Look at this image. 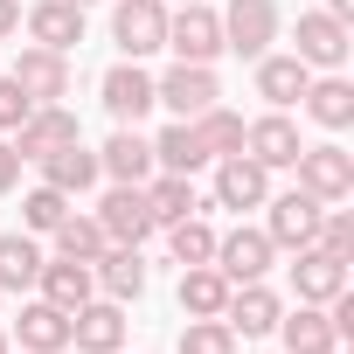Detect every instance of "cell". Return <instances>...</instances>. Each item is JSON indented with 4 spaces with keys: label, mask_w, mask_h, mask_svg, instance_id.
I'll list each match as a JSON object with an SVG mask.
<instances>
[{
    "label": "cell",
    "mask_w": 354,
    "mask_h": 354,
    "mask_svg": "<svg viewBox=\"0 0 354 354\" xmlns=\"http://www.w3.org/2000/svg\"><path fill=\"white\" fill-rule=\"evenodd\" d=\"M104 111H111L118 125H139V118L153 111V77H146L139 63H118V70H104Z\"/></svg>",
    "instance_id": "cell-20"
},
{
    "label": "cell",
    "mask_w": 354,
    "mask_h": 354,
    "mask_svg": "<svg viewBox=\"0 0 354 354\" xmlns=\"http://www.w3.org/2000/svg\"><path fill=\"white\" fill-rule=\"evenodd\" d=\"M15 181H21V153H15V146H8V139H0V195H8V188H15Z\"/></svg>",
    "instance_id": "cell-38"
},
{
    "label": "cell",
    "mask_w": 354,
    "mask_h": 354,
    "mask_svg": "<svg viewBox=\"0 0 354 354\" xmlns=\"http://www.w3.org/2000/svg\"><path fill=\"white\" fill-rule=\"evenodd\" d=\"M216 97L223 91H216V70L209 63H174L167 77H153V104H167L174 118H202Z\"/></svg>",
    "instance_id": "cell-5"
},
{
    "label": "cell",
    "mask_w": 354,
    "mask_h": 354,
    "mask_svg": "<svg viewBox=\"0 0 354 354\" xmlns=\"http://www.w3.org/2000/svg\"><path fill=\"white\" fill-rule=\"evenodd\" d=\"M35 285H42V299L49 306H63V313H77L91 292H97V278H91V264H77V257H42V271H35Z\"/></svg>",
    "instance_id": "cell-26"
},
{
    "label": "cell",
    "mask_w": 354,
    "mask_h": 354,
    "mask_svg": "<svg viewBox=\"0 0 354 354\" xmlns=\"http://www.w3.org/2000/svg\"><path fill=\"white\" fill-rule=\"evenodd\" d=\"M70 347L77 354H118L125 347V306L118 299H84L70 313Z\"/></svg>",
    "instance_id": "cell-10"
},
{
    "label": "cell",
    "mask_w": 354,
    "mask_h": 354,
    "mask_svg": "<svg viewBox=\"0 0 354 354\" xmlns=\"http://www.w3.org/2000/svg\"><path fill=\"white\" fill-rule=\"evenodd\" d=\"M299 104H306L313 125H326V132H347V125H354V84H347V77H319V84H306Z\"/></svg>",
    "instance_id": "cell-29"
},
{
    "label": "cell",
    "mask_w": 354,
    "mask_h": 354,
    "mask_svg": "<svg viewBox=\"0 0 354 354\" xmlns=\"http://www.w3.org/2000/svg\"><path fill=\"white\" fill-rule=\"evenodd\" d=\"M139 188H146V209H153L160 230H167V223H181V216H202L195 174H160V167H153V181H139Z\"/></svg>",
    "instance_id": "cell-22"
},
{
    "label": "cell",
    "mask_w": 354,
    "mask_h": 354,
    "mask_svg": "<svg viewBox=\"0 0 354 354\" xmlns=\"http://www.w3.org/2000/svg\"><path fill=\"white\" fill-rule=\"evenodd\" d=\"M299 264H292V292H299V306H326L333 292H347V257H333V250H319V243H306V250H292Z\"/></svg>",
    "instance_id": "cell-15"
},
{
    "label": "cell",
    "mask_w": 354,
    "mask_h": 354,
    "mask_svg": "<svg viewBox=\"0 0 354 354\" xmlns=\"http://www.w3.org/2000/svg\"><path fill=\"white\" fill-rule=\"evenodd\" d=\"M49 236H56V257H77V264H91V257L111 243V236L97 230V216H77V209H70V216H63Z\"/></svg>",
    "instance_id": "cell-31"
},
{
    "label": "cell",
    "mask_w": 354,
    "mask_h": 354,
    "mask_svg": "<svg viewBox=\"0 0 354 354\" xmlns=\"http://www.w3.org/2000/svg\"><path fill=\"white\" fill-rule=\"evenodd\" d=\"M167 49L181 63H216L223 56V15H209L202 0H181V15H167Z\"/></svg>",
    "instance_id": "cell-4"
},
{
    "label": "cell",
    "mask_w": 354,
    "mask_h": 354,
    "mask_svg": "<svg viewBox=\"0 0 354 354\" xmlns=\"http://www.w3.org/2000/svg\"><path fill=\"white\" fill-rule=\"evenodd\" d=\"M223 319H230V333H236V340H257V333H278L285 306H278V292H271L264 278H250V285H230Z\"/></svg>",
    "instance_id": "cell-13"
},
{
    "label": "cell",
    "mask_w": 354,
    "mask_h": 354,
    "mask_svg": "<svg viewBox=\"0 0 354 354\" xmlns=\"http://www.w3.org/2000/svg\"><path fill=\"white\" fill-rule=\"evenodd\" d=\"M306 84H313V70H306L299 56H257V97H264L271 111L299 104V97H306Z\"/></svg>",
    "instance_id": "cell-25"
},
{
    "label": "cell",
    "mask_w": 354,
    "mask_h": 354,
    "mask_svg": "<svg viewBox=\"0 0 354 354\" xmlns=\"http://www.w3.org/2000/svg\"><path fill=\"white\" fill-rule=\"evenodd\" d=\"M153 167H160V174H202V167H209V146H202L195 118H174V125L153 139Z\"/></svg>",
    "instance_id": "cell-24"
},
{
    "label": "cell",
    "mask_w": 354,
    "mask_h": 354,
    "mask_svg": "<svg viewBox=\"0 0 354 354\" xmlns=\"http://www.w3.org/2000/svg\"><path fill=\"white\" fill-rule=\"evenodd\" d=\"M347 49H354L347 21H333L326 8H319V15H299V49H292V56H299L306 70H340Z\"/></svg>",
    "instance_id": "cell-14"
},
{
    "label": "cell",
    "mask_w": 354,
    "mask_h": 354,
    "mask_svg": "<svg viewBox=\"0 0 354 354\" xmlns=\"http://www.w3.org/2000/svg\"><path fill=\"white\" fill-rule=\"evenodd\" d=\"M21 354H28V347H21Z\"/></svg>",
    "instance_id": "cell-43"
},
{
    "label": "cell",
    "mask_w": 354,
    "mask_h": 354,
    "mask_svg": "<svg viewBox=\"0 0 354 354\" xmlns=\"http://www.w3.org/2000/svg\"><path fill=\"white\" fill-rule=\"evenodd\" d=\"M264 195H271V167H257L250 153H223L216 160V209H264Z\"/></svg>",
    "instance_id": "cell-11"
},
{
    "label": "cell",
    "mask_w": 354,
    "mask_h": 354,
    "mask_svg": "<svg viewBox=\"0 0 354 354\" xmlns=\"http://www.w3.org/2000/svg\"><path fill=\"white\" fill-rule=\"evenodd\" d=\"M111 42L125 49V63H146L153 49H167V8H160V0H118Z\"/></svg>",
    "instance_id": "cell-6"
},
{
    "label": "cell",
    "mask_w": 354,
    "mask_h": 354,
    "mask_svg": "<svg viewBox=\"0 0 354 354\" xmlns=\"http://www.w3.org/2000/svg\"><path fill=\"white\" fill-rule=\"evenodd\" d=\"M264 236H271V250H306L313 236H319V209L326 202H313L306 188H292V195H264Z\"/></svg>",
    "instance_id": "cell-3"
},
{
    "label": "cell",
    "mask_w": 354,
    "mask_h": 354,
    "mask_svg": "<svg viewBox=\"0 0 354 354\" xmlns=\"http://www.w3.org/2000/svg\"><path fill=\"white\" fill-rule=\"evenodd\" d=\"M63 216H70V195H56L49 181H42V188H35L28 202H21V230H28V236H49V230H56Z\"/></svg>",
    "instance_id": "cell-34"
},
{
    "label": "cell",
    "mask_w": 354,
    "mask_h": 354,
    "mask_svg": "<svg viewBox=\"0 0 354 354\" xmlns=\"http://www.w3.org/2000/svg\"><path fill=\"white\" fill-rule=\"evenodd\" d=\"M271 257H278V250H271V236H264V230H250V223H236L230 236H216V257H209V264H216L230 285H250V278H264V271H271Z\"/></svg>",
    "instance_id": "cell-9"
},
{
    "label": "cell",
    "mask_w": 354,
    "mask_h": 354,
    "mask_svg": "<svg viewBox=\"0 0 354 354\" xmlns=\"http://www.w3.org/2000/svg\"><path fill=\"white\" fill-rule=\"evenodd\" d=\"M195 132H202L209 160H223V153H243V118H236L230 104H209V111L195 118Z\"/></svg>",
    "instance_id": "cell-32"
},
{
    "label": "cell",
    "mask_w": 354,
    "mask_h": 354,
    "mask_svg": "<svg viewBox=\"0 0 354 354\" xmlns=\"http://www.w3.org/2000/svg\"><path fill=\"white\" fill-rule=\"evenodd\" d=\"M292 167H299V188H306L313 202H347V195H354V153L333 146V139H326V146H299Z\"/></svg>",
    "instance_id": "cell-1"
},
{
    "label": "cell",
    "mask_w": 354,
    "mask_h": 354,
    "mask_svg": "<svg viewBox=\"0 0 354 354\" xmlns=\"http://www.w3.org/2000/svg\"><path fill=\"white\" fill-rule=\"evenodd\" d=\"M21 28H28V42L70 56V49L84 42V8H70V0H35V8L21 15Z\"/></svg>",
    "instance_id": "cell-16"
},
{
    "label": "cell",
    "mask_w": 354,
    "mask_h": 354,
    "mask_svg": "<svg viewBox=\"0 0 354 354\" xmlns=\"http://www.w3.org/2000/svg\"><path fill=\"white\" fill-rule=\"evenodd\" d=\"M299 146H306V139H299V125H292L285 111H271V118H250V125H243V153H250L257 167H292V160H299Z\"/></svg>",
    "instance_id": "cell-18"
},
{
    "label": "cell",
    "mask_w": 354,
    "mask_h": 354,
    "mask_svg": "<svg viewBox=\"0 0 354 354\" xmlns=\"http://www.w3.org/2000/svg\"><path fill=\"white\" fill-rule=\"evenodd\" d=\"M28 111H35V97H28V91H21V84L8 77V70H0V132H15V125H21Z\"/></svg>",
    "instance_id": "cell-37"
},
{
    "label": "cell",
    "mask_w": 354,
    "mask_h": 354,
    "mask_svg": "<svg viewBox=\"0 0 354 354\" xmlns=\"http://www.w3.org/2000/svg\"><path fill=\"white\" fill-rule=\"evenodd\" d=\"M326 15L333 21H354V0H326Z\"/></svg>",
    "instance_id": "cell-40"
},
{
    "label": "cell",
    "mask_w": 354,
    "mask_h": 354,
    "mask_svg": "<svg viewBox=\"0 0 354 354\" xmlns=\"http://www.w3.org/2000/svg\"><path fill=\"white\" fill-rule=\"evenodd\" d=\"M97 230L111 236V243H146L160 223H153V209H146V188H132V181H111V195L97 202Z\"/></svg>",
    "instance_id": "cell-8"
},
{
    "label": "cell",
    "mask_w": 354,
    "mask_h": 354,
    "mask_svg": "<svg viewBox=\"0 0 354 354\" xmlns=\"http://www.w3.org/2000/svg\"><path fill=\"white\" fill-rule=\"evenodd\" d=\"M15 340H21L28 354H63V347H70V313H63V306H49V299H35V306H21Z\"/></svg>",
    "instance_id": "cell-23"
},
{
    "label": "cell",
    "mask_w": 354,
    "mask_h": 354,
    "mask_svg": "<svg viewBox=\"0 0 354 354\" xmlns=\"http://www.w3.org/2000/svg\"><path fill=\"white\" fill-rule=\"evenodd\" d=\"M271 42H278V8L271 0H230L223 8V49L230 56L257 63V56H271Z\"/></svg>",
    "instance_id": "cell-2"
},
{
    "label": "cell",
    "mask_w": 354,
    "mask_h": 354,
    "mask_svg": "<svg viewBox=\"0 0 354 354\" xmlns=\"http://www.w3.org/2000/svg\"><path fill=\"white\" fill-rule=\"evenodd\" d=\"M278 333H285V354H340V333H333L326 306H299L292 319H278Z\"/></svg>",
    "instance_id": "cell-28"
},
{
    "label": "cell",
    "mask_w": 354,
    "mask_h": 354,
    "mask_svg": "<svg viewBox=\"0 0 354 354\" xmlns=\"http://www.w3.org/2000/svg\"><path fill=\"white\" fill-rule=\"evenodd\" d=\"M70 8H91V0H70Z\"/></svg>",
    "instance_id": "cell-42"
},
{
    "label": "cell",
    "mask_w": 354,
    "mask_h": 354,
    "mask_svg": "<svg viewBox=\"0 0 354 354\" xmlns=\"http://www.w3.org/2000/svg\"><path fill=\"white\" fill-rule=\"evenodd\" d=\"M181 354H236V333H230V319H188V333H181Z\"/></svg>",
    "instance_id": "cell-35"
},
{
    "label": "cell",
    "mask_w": 354,
    "mask_h": 354,
    "mask_svg": "<svg viewBox=\"0 0 354 354\" xmlns=\"http://www.w3.org/2000/svg\"><path fill=\"white\" fill-rule=\"evenodd\" d=\"M35 271H42V243H35L28 230L0 236V292H28V285H35Z\"/></svg>",
    "instance_id": "cell-30"
},
{
    "label": "cell",
    "mask_w": 354,
    "mask_h": 354,
    "mask_svg": "<svg viewBox=\"0 0 354 354\" xmlns=\"http://www.w3.org/2000/svg\"><path fill=\"white\" fill-rule=\"evenodd\" d=\"M97 167L111 174V181H153V139H139V125H118L111 139H104V153H97Z\"/></svg>",
    "instance_id": "cell-21"
},
{
    "label": "cell",
    "mask_w": 354,
    "mask_h": 354,
    "mask_svg": "<svg viewBox=\"0 0 354 354\" xmlns=\"http://www.w3.org/2000/svg\"><path fill=\"white\" fill-rule=\"evenodd\" d=\"M8 77H15L35 104H63V97H70V56H56V49H42V42H28Z\"/></svg>",
    "instance_id": "cell-12"
},
{
    "label": "cell",
    "mask_w": 354,
    "mask_h": 354,
    "mask_svg": "<svg viewBox=\"0 0 354 354\" xmlns=\"http://www.w3.org/2000/svg\"><path fill=\"white\" fill-rule=\"evenodd\" d=\"M91 278L104 285V299H139L146 292V257H139V243H104L97 257H91Z\"/></svg>",
    "instance_id": "cell-17"
},
{
    "label": "cell",
    "mask_w": 354,
    "mask_h": 354,
    "mask_svg": "<svg viewBox=\"0 0 354 354\" xmlns=\"http://www.w3.org/2000/svg\"><path fill=\"white\" fill-rule=\"evenodd\" d=\"M21 35V0H0V42Z\"/></svg>",
    "instance_id": "cell-39"
},
{
    "label": "cell",
    "mask_w": 354,
    "mask_h": 354,
    "mask_svg": "<svg viewBox=\"0 0 354 354\" xmlns=\"http://www.w3.org/2000/svg\"><path fill=\"white\" fill-rule=\"evenodd\" d=\"M230 306V278L216 264H181V313L188 319H223Z\"/></svg>",
    "instance_id": "cell-27"
},
{
    "label": "cell",
    "mask_w": 354,
    "mask_h": 354,
    "mask_svg": "<svg viewBox=\"0 0 354 354\" xmlns=\"http://www.w3.org/2000/svg\"><path fill=\"white\" fill-rule=\"evenodd\" d=\"M70 139H84L77 111H70V104H35V111L15 125V139H8V146H15L21 160H49V153H56V146H70Z\"/></svg>",
    "instance_id": "cell-7"
},
{
    "label": "cell",
    "mask_w": 354,
    "mask_h": 354,
    "mask_svg": "<svg viewBox=\"0 0 354 354\" xmlns=\"http://www.w3.org/2000/svg\"><path fill=\"white\" fill-rule=\"evenodd\" d=\"M42 167V181L56 188V195H84V188H97L104 181V167H97V153L84 146V139H70V146H56L49 160H35Z\"/></svg>",
    "instance_id": "cell-19"
},
{
    "label": "cell",
    "mask_w": 354,
    "mask_h": 354,
    "mask_svg": "<svg viewBox=\"0 0 354 354\" xmlns=\"http://www.w3.org/2000/svg\"><path fill=\"white\" fill-rule=\"evenodd\" d=\"M167 243H174V264H209V257H216V230H209L202 216L167 223Z\"/></svg>",
    "instance_id": "cell-33"
},
{
    "label": "cell",
    "mask_w": 354,
    "mask_h": 354,
    "mask_svg": "<svg viewBox=\"0 0 354 354\" xmlns=\"http://www.w3.org/2000/svg\"><path fill=\"white\" fill-rule=\"evenodd\" d=\"M313 243H319V250H333V257H354V216L326 202V209H319V236H313Z\"/></svg>",
    "instance_id": "cell-36"
},
{
    "label": "cell",
    "mask_w": 354,
    "mask_h": 354,
    "mask_svg": "<svg viewBox=\"0 0 354 354\" xmlns=\"http://www.w3.org/2000/svg\"><path fill=\"white\" fill-rule=\"evenodd\" d=\"M0 354H15V347H8V333H0Z\"/></svg>",
    "instance_id": "cell-41"
}]
</instances>
